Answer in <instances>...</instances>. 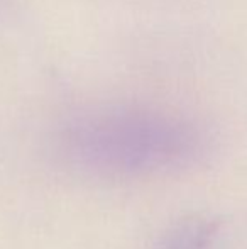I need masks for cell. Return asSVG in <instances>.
<instances>
[{
    "label": "cell",
    "mask_w": 247,
    "mask_h": 249,
    "mask_svg": "<svg viewBox=\"0 0 247 249\" xmlns=\"http://www.w3.org/2000/svg\"><path fill=\"white\" fill-rule=\"evenodd\" d=\"M201 132L186 119L146 105H102L71 117L56 153L78 177L105 181L151 178L197 163Z\"/></svg>",
    "instance_id": "cell-1"
},
{
    "label": "cell",
    "mask_w": 247,
    "mask_h": 249,
    "mask_svg": "<svg viewBox=\"0 0 247 249\" xmlns=\"http://www.w3.org/2000/svg\"><path fill=\"white\" fill-rule=\"evenodd\" d=\"M218 224L203 215L180 219L159 237L154 249H215Z\"/></svg>",
    "instance_id": "cell-2"
}]
</instances>
